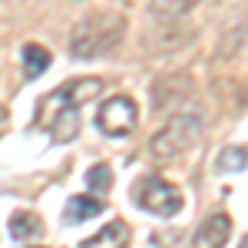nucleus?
<instances>
[{
  "mask_svg": "<svg viewBox=\"0 0 248 248\" xmlns=\"http://www.w3.org/2000/svg\"><path fill=\"white\" fill-rule=\"evenodd\" d=\"M123 37H126V17L123 14H113V10L86 14L70 33V53L77 60L106 57L123 43Z\"/></svg>",
  "mask_w": 248,
  "mask_h": 248,
  "instance_id": "obj_1",
  "label": "nucleus"
},
{
  "mask_svg": "<svg viewBox=\"0 0 248 248\" xmlns=\"http://www.w3.org/2000/svg\"><path fill=\"white\" fill-rule=\"evenodd\" d=\"M199 139H202V119H199V116H175V119H169V123L153 136L149 153H153V159H159V162H169L175 155L189 153Z\"/></svg>",
  "mask_w": 248,
  "mask_h": 248,
  "instance_id": "obj_2",
  "label": "nucleus"
},
{
  "mask_svg": "<svg viewBox=\"0 0 248 248\" xmlns=\"http://www.w3.org/2000/svg\"><path fill=\"white\" fill-rule=\"evenodd\" d=\"M99 93H103V79L99 77H77L70 83H63V86H57L40 103V126H50L53 116H60L63 109H79L83 103H90Z\"/></svg>",
  "mask_w": 248,
  "mask_h": 248,
  "instance_id": "obj_3",
  "label": "nucleus"
},
{
  "mask_svg": "<svg viewBox=\"0 0 248 248\" xmlns=\"http://www.w3.org/2000/svg\"><path fill=\"white\" fill-rule=\"evenodd\" d=\"M133 199L139 202V209L153 212L159 218H172L175 212H182V192L175 189L172 182L159 179V175H146L139 179L133 189Z\"/></svg>",
  "mask_w": 248,
  "mask_h": 248,
  "instance_id": "obj_4",
  "label": "nucleus"
},
{
  "mask_svg": "<svg viewBox=\"0 0 248 248\" xmlns=\"http://www.w3.org/2000/svg\"><path fill=\"white\" fill-rule=\"evenodd\" d=\"M136 123H139V106H136L133 96H123V93L103 99V106L96 113V126L106 136H113V139L129 136L136 129Z\"/></svg>",
  "mask_w": 248,
  "mask_h": 248,
  "instance_id": "obj_5",
  "label": "nucleus"
},
{
  "mask_svg": "<svg viewBox=\"0 0 248 248\" xmlns=\"http://www.w3.org/2000/svg\"><path fill=\"white\" fill-rule=\"evenodd\" d=\"M232 235V218L225 212H218V215H212L202 222V229L195 232V248H225Z\"/></svg>",
  "mask_w": 248,
  "mask_h": 248,
  "instance_id": "obj_6",
  "label": "nucleus"
},
{
  "mask_svg": "<svg viewBox=\"0 0 248 248\" xmlns=\"http://www.w3.org/2000/svg\"><path fill=\"white\" fill-rule=\"evenodd\" d=\"M129 238H133V229H129L123 218H113L109 225H103V229L96 232V235H90L86 242H79V248H126Z\"/></svg>",
  "mask_w": 248,
  "mask_h": 248,
  "instance_id": "obj_7",
  "label": "nucleus"
},
{
  "mask_svg": "<svg viewBox=\"0 0 248 248\" xmlns=\"http://www.w3.org/2000/svg\"><path fill=\"white\" fill-rule=\"evenodd\" d=\"M106 209V202H99V195H73L70 202H66V209H63V218L70 222V225H79V222H86V218H93L99 212Z\"/></svg>",
  "mask_w": 248,
  "mask_h": 248,
  "instance_id": "obj_8",
  "label": "nucleus"
},
{
  "mask_svg": "<svg viewBox=\"0 0 248 248\" xmlns=\"http://www.w3.org/2000/svg\"><path fill=\"white\" fill-rule=\"evenodd\" d=\"M20 53H23V73H27V79H37L40 73H46V66L53 63L50 50L40 46V43H23Z\"/></svg>",
  "mask_w": 248,
  "mask_h": 248,
  "instance_id": "obj_9",
  "label": "nucleus"
},
{
  "mask_svg": "<svg viewBox=\"0 0 248 248\" xmlns=\"http://www.w3.org/2000/svg\"><path fill=\"white\" fill-rule=\"evenodd\" d=\"M40 232H43L40 215H33V212H14L10 215V238L14 242H30V238H37Z\"/></svg>",
  "mask_w": 248,
  "mask_h": 248,
  "instance_id": "obj_10",
  "label": "nucleus"
},
{
  "mask_svg": "<svg viewBox=\"0 0 248 248\" xmlns=\"http://www.w3.org/2000/svg\"><path fill=\"white\" fill-rule=\"evenodd\" d=\"M199 0H149V10H153L155 17H166V20H172V17H182L186 10H192Z\"/></svg>",
  "mask_w": 248,
  "mask_h": 248,
  "instance_id": "obj_11",
  "label": "nucleus"
},
{
  "mask_svg": "<svg viewBox=\"0 0 248 248\" xmlns=\"http://www.w3.org/2000/svg\"><path fill=\"white\" fill-rule=\"evenodd\" d=\"M222 172H238L248 166V149L245 146H229V149H222L218 153V162H215Z\"/></svg>",
  "mask_w": 248,
  "mask_h": 248,
  "instance_id": "obj_12",
  "label": "nucleus"
},
{
  "mask_svg": "<svg viewBox=\"0 0 248 248\" xmlns=\"http://www.w3.org/2000/svg\"><path fill=\"white\" fill-rule=\"evenodd\" d=\"M86 186L96 192V195H106V192L113 189V172H109V166H93V169L86 172Z\"/></svg>",
  "mask_w": 248,
  "mask_h": 248,
  "instance_id": "obj_13",
  "label": "nucleus"
},
{
  "mask_svg": "<svg viewBox=\"0 0 248 248\" xmlns=\"http://www.w3.org/2000/svg\"><path fill=\"white\" fill-rule=\"evenodd\" d=\"M238 248H248V235H245V238H242V245H238Z\"/></svg>",
  "mask_w": 248,
  "mask_h": 248,
  "instance_id": "obj_14",
  "label": "nucleus"
},
{
  "mask_svg": "<svg viewBox=\"0 0 248 248\" xmlns=\"http://www.w3.org/2000/svg\"><path fill=\"white\" fill-rule=\"evenodd\" d=\"M0 133H3V126H0Z\"/></svg>",
  "mask_w": 248,
  "mask_h": 248,
  "instance_id": "obj_15",
  "label": "nucleus"
}]
</instances>
